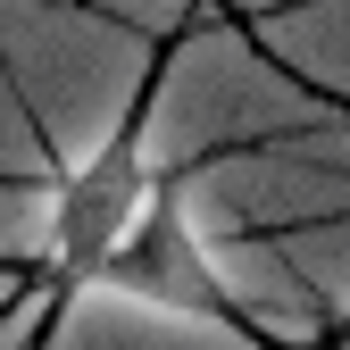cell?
I'll return each mask as SVG.
<instances>
[{
    "label": "cell",
    "instance_id": "3",
    "mask_svg": "<svg viewBox=\"0 0 350 350\" xmlns=\"http://www.w3.org/2000/svg\"><path fill=\"white\" fill-rule=\"evenodd\" d=\"M0 192H33V175H0Z\"/></svg>",
    "mask_w": 350,
    "mask_h": 350
},
{
    "label": "cell",
    "instance_id": "1",
    "mask_svg": "<svg viewBox=\"0 0 350 350\" xmlns=\"http://www.w3.org/2000/svg\"><path fill=\"white\" fill-rule=\"evenodd\" d=\"M184 33L192 25H167V42H150V59L125 92L117 125L83 150V159H59L51 150V125L33 117L25 100V125L42 142V167H33V234H25V258L9 267V292H0V325H17V350H51V334L67 325L75 300H92V275L100 258L125 242V226L142 217V200L159 192V150H150V117H159V92H167V67L184 59Z\"/></svg>",
    "mask_w": 350,
    "mask_h": 350
},
{
    "label": "cell",
    "instance_id": "2",
    "mask_svg": "<svg viewBox=\"0 0 350 350\" xmlns=\"http://www.w3.org/2000/svg\"><path fill=\"white\" fill-rule=\"evenodd\" d=\"M92 292L109 300H134V309H167V317H208V325H234L250 334L242 292L217 275V258L192 226V167H167L159 192L142 200V217L125 226V242L100 258Z\"/></svg>",
    "mask_w": 350,
    "mask_h": 350
},
{
    "label": "cell",
    "instance_id": "5",
    "mask_svg": "<svg viewBox=\"0 0 350 350\" xmlns=\"http://www.w3.org/2000/svg\"><path fill=\"white\" fill-rule=\"evenodd\" d=\"M51 9H83V0H51Z\"/></svg>",
    "mask_w": 350,
    "mask_h": 350
},
{
    "label": "cell",
    "instance_id": "4",
    "mask_svg": "<svg viewBox=\"0 0 350 350\" xmlns=\"http://www.w3.org/2000/svg\"><path fill=\"white\" fill-rule=\"evenodd\" d=\"M334 350H350V317H342V334H334Z\"/></svg>",
    "mask_w": 350,
    "mask_h": 350
}]
</instances>
